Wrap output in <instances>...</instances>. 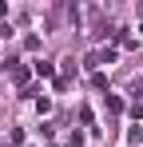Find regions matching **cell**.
I'll list each match as a JSON object with an SVG mask.
<instances>
[{
    "label": "cell",
    "instance_id": "obj_1",
    "mask_svg": "<svg viewBox=\"0 0 143 147\" xmlns=\"http://www.w3.org/2000/svg\"><path fill=\"white\" fill-rule=\"evenodd\" d=\"M8 72H12V80H16V84H28V68H24V64L8 60Z\"/></svg>",
    "mask_w": 143,
    "mask_h": 147
},
{
    "label": "cell",
    "instance_id": "obj_2",
    "mask_svg": "<svg viewBox=\"0 0 143 147\" xmlns=\"http://www.w3.org/2000/svg\"><path fill=\"white\" fill-rule=\"evenodd\" d=\"M127 143H131V147H139V143H143V127H139V123L127 131Z\"/></svg>",
    "mask_w": 143,
    "mask_h": 147
},
{
    "label": "cell",
    "instance_id": "obj_3",
    "mask_svg": "<svg viewBox=\"0 0 143 147\" xmlns=\"http://www.w3.org/2000/svg\"><path fill=\"white\" fill-rule=\"evenodd\" d=\"M52 72H56V68H52L48 60H36V76H44V80H48V76H52Z\"/></svg>",
    "mask_w": 143,
    "mask_h": 147
},
{
    "label": "cell",
    "instance_id": "obj_4",
    "mask_svg": "<svg viewBox=\"0 0 143 147\" xmlns=\"http://www.w3.org/2000/svg\"><path fill=\"white\" fill-rule=\"evenodd\" d=\"M80 119H84V127H95V119H92V107H88V103L80 107Z\"/></svg>",
    "mask_w": 143,
    "mask_h": 147
},
{
    "label": "cell",
    "instance_id": "obj_5",
    "mask_svg": "<svg viewBox=\"0 0 143 147\" xmlns=\"http://www.w3.org/2000/svg\"><path fill=\"white\" fill-rule=\"evenodd\" d=\"M68 147H84V131H72V135H68Z\"/></svg>",
    "mask_w": 143,
    "mask_h": 147
}]
</instances>
